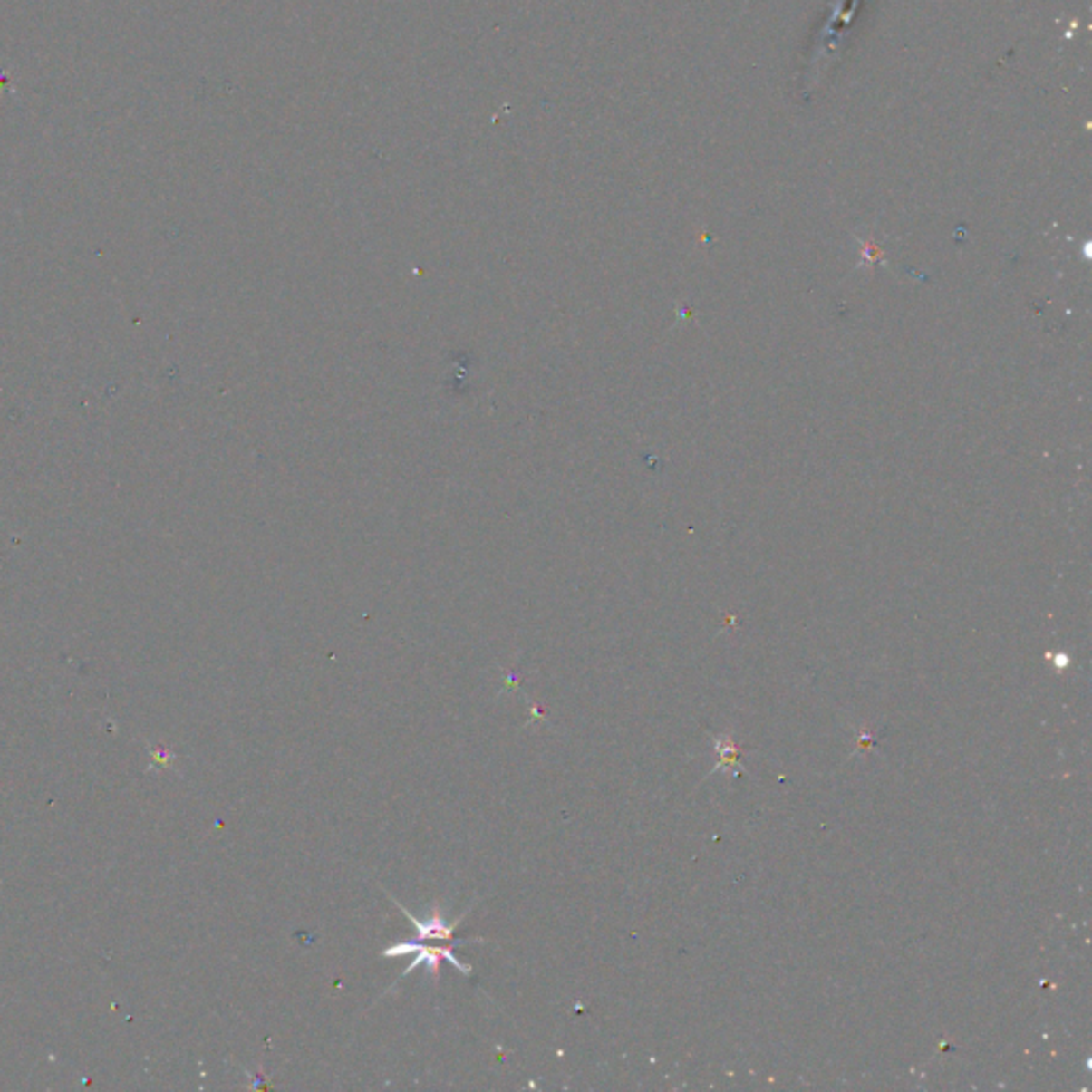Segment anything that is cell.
<instances>
[{
	"instance_id": "1",
	"label": "cell",
	"mask_w": 1092,
	"mask_h": 1092,
	"mask_svg": "<svg viewBox=\"0 0 1092 1092\" xmlns=\"http://www.w3.org/2000/svg\"><path fill=\"white\" fill-rule=\"evenodd\" d=\"M408 952H419V954H422V956L416 958L412 967L408 969V973H410V971H412V969L416 967V964L422 962V961H427V964H430V971H431V973H433V971H438V961H440V956H442V958H446V961H449V962L455 964L457 969H461V973H463V975H469V969L461 967V964L455 961V956H452V952H450V950H433V947H416V945H412V943H403V945L400 943V945H393V947H391V950H386V952H384V956L393 958V956L408 954Z\"/></svg>"
}]
</instances>
